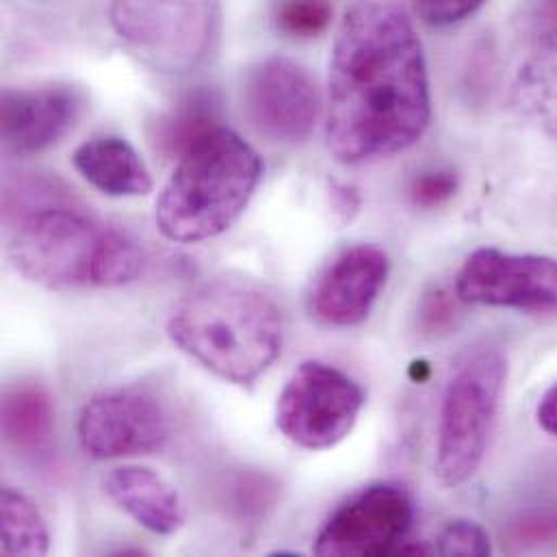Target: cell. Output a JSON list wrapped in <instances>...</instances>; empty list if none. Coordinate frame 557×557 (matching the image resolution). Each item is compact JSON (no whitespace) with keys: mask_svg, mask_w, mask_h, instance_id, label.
I'll use <instances>...</instances> for the list:
<instances>
[{"mask_svg":"<svg viewBox=\"0 0 557 557\" xmlns=\"http://www.w3.org/2000/svg\"><path fill=\"white\" fill-rule=\"evenodd\" d=\"M432 120L423 44L391 0H360L343 17L327 76L325 144L362 165L414 146Z\"/></svg>","mask_w":557,"mask_h":557,"instance_id":"cell-1","label":"cell"},{"mask_svg":"<svg viewBox=\"0 0 557 557\" xmlns=\"http://www.w3.org/2000/svg\"><path fill=\"white\" fill-rule=\"evenodd\" d=\"M168 334L213 375L252 386L282 351V312L259 282L215 276L194 286L174 306Z\"/></svg>","mask_w":557,"mask_h":557,"instance_id":"cell-2","label":"cell"},{"mask_svg":"<svg viewBox=\"0 0 557 557\" xmlns=\"http://www.w3.org/2000/svg\"><path fill=\"white\" fill-rule=\"evenodd\" d=\"M13 268L46 288H115L144 274L146 255L128 235L87 218L76 202L35 211L13 224Z\"/></svg>","mask_w":557,"mask_h":557,"instance_id":"cell-3","label":"cell"},{"mask_svg":"<svg viewBox=\"0 0 557 557\" xmlns=\"http://www.w3.org/2000/svg\"><path fill=\"white\" fill-rule=\"evenodd\" d=\"M261 178L259 152L222 126L178 159L157 202V226L176 244L220 237L246 213Z\"/></svg>","mask_w":557,"mask_h":557,"instance_id":"cell-4","label":"cell"},{"mask_svg":"<svg viewBox=\"0 0 557 557\" xmlns=\"http://www.w3.org/2000/svg\"><path fill=\"white\" fill-rule=\"evenodd\" d=\"M508 360L497 345L473 343L458 354L443 393L434 475L445 488L467 484L484 462L499 412Z\"/></svg>","mask_w":557,"mask_h":557,"instance_id":"cell-5","label":"cell"},{"mask_svg":"<svg viewBox=\"0 0 557 557\" xmlns=\"http://www.w3.org/2000/svg\"><path fill=\"white\" fill-rule=\"evenodd\" d=\"M364 401V391L351 375L327 362L306 360L280 393L276 425L301 449H332L349 436Z\"/></svg>","mask_w":557,"mask_h":557,"instance_id":"cell-6","label":"cell"},{"mask_svg":"<svg viewBox=\"0 0 557 557\" xmlns=\"http://www.w3.org/2000/svg\"><path fill=\"white\" fill-rule=\"evenodd\" d=\"M111 24L144 61L172 74L191 70L211 39L207 0H113Z\"/></svg>","mask_w":557,"mask_h":557,"instance_id":"cell-7","label":"cell"},{"mask_svg":"<svg viewBox=\"0 0 557 557\" xmlns=\"http://www.w3.org/2000/svg\"><path fill=\"white\" fill-rule=\"evenodd\" d=\"M414 502L399 482H375L343 502L321 525L312 552L323 557L401 556Z\"/></svg>","mask_w":557,"mask_h":557,"instance_id":"cell-8","label":"cell"},{"mask_svg":"<svg viewBox=\"0 0 557 557\" xmlns=\"http://www.w3.org/2000/svg\"><path fill=\"white\" fill-rule=\"evenodd\" d=\"M170 419L161 401L139 388L94 395L78 419V441L96 460L146 456L170 441Z\"/></svg>","mask_w":557,"mask_h":557,"instance_id":"cell-9","label":"cell"},{"mask_svg":"<svg viewBox=\"0 0 557 557\" xmlns=\"http://www.w3.org/2000/svg\"><path fill=\"white\" fill-rule=\"evenodd\" d=\"M456 295L462 304L473 306L557 312V261L480 248L460 268Z\"/></svg>","mask_w":557,"mask_h":557,"instance_id":"cell-10","label":"cell"},{"mask_svg":"<svg viewBox=\"0 0 557 557\" xmlns=\"http://www.w3.org/2000/svg\"><path fill=\"white\" fill-rule=\"evenodd\" d=\"M250 126L272 144L293 146L310 137L321 100L312 76L286 57L252 65L242 87Z\"/></svg>","mask_w":557,"mask_h":557,"instance_id":"cell-11","label":"cell"},{"mask_svg":"<svg viewBox=\"0 0 557 557\" xmlns=\"http://www.w3.org/2000/svg\"><path fill=\"white\" fill-rule=\"evenodd\" d=\"M391 261L375 246H351L336 255L312 280L306 308L327 327L360 325L386 286Z\"/></svg>","mask_w":557,"mask_h":557,"instance_id":"cell-12","label":"cell"},{"mask_svg":"<svg viewBox=\"0 0 557 557\" xmlns=\"http://www.w3.org/2000/svg\"><path fill=\"white\" fill-rule=\"evenodd\" d=\"M83 109V94L67 85L7 87L0 98L2 150L13 157H30L52 148L74 128Z\"/></svg>","mask_w":557,"mask_h":557,"instance_id":"cell-13","label":"cell"},{"mask_svg":"<svg viewBox=\"0 0 557 557\" xmlns=\"http://www.w3.org/2000/svg\"><path fill=\"white\" fill-rule=\"evenodd\" d=\"M109 499L135 523L157 536H174L185 525V506L178 491L157 471L139 465L111 469L104 480Z\"/></svg>","mask_w":557,"mask_h":557,"instance_id":"cell-14","label":"cell"},{"mask_svg":"<svg viewBox=\"0 0 557 557\" xmlns=\"http://www.w3.org/2000/svg\"><path fill=\"white\" fill-rule=\"evenodd\" d=\"M74 170L98 191L113 198H135L152 191L150 170L122 137L102 135L81 144L72 154Z\"/></svg>","mask_w":557,"mask_h":557,"instance_id":"cell-15","label":"cell"},{"mask_svg":"<svg viewBox=\"0 0 557 557\" xmlns=\"http://www.w3.org/2000/svg\"><path fill=\"white\" fill-rule=\"evenodd\" d=\"M57 412L52 395L39 382H15L2 393L4 443L26 458H44L52 451Z\"/></svg>","mask_w":557,"mask_h":557,"instance_id":"cell-16","label":"cell"},{"mask_svg":"<svg viewBox=\"0 0 557 557\" xmlns=\"http://www.w3.org/2000/svg\"><path fill=\"white\" fill-rule=\"evenodd\" d=\"M220 117L222 107L218 94L200 87L152 122L150 144L163 159H181L207 135L222 128Z\"/></svg>","mask_w":557,"mask_h":557,"instance_id":"cell-17","label":"cell"},{"mask_svg":"<svg viewBox=\"0 0 557 557\" xmlns=\"http://www.w3.org/2000/svg\"><path fill=\"white\" fill-rule=\"evenodd\" d=\"M515 102L530 120L557 137V30L541 37L519 67Z\"/></svg>","mask_w":557,"mask_h":557,"instance_id":"cell-18","label":"cell"},{"mask_svg":"<svg viewBox=\"0 0 557 557\" xmlns=\"http://www.w3.org/2000/svg\"><path fill=\"white\" fill-rule=\"evenodd\" d=\"M0 532L2 556L39 557L50 552L48 528L37 506L11 488L0 495Z\"/></svg>","mask_w":557,"mask_h":557,"instance_id":"cell-19","label":"cell"},{"mask_svg":"<svg viewBox=\"0 0 557 557\" xmlns=\"http://www.w3.org/2000/svg\"><path fill=\"white\" fill-rule=\"evenodd\" d=\"M76 202L67 189L54 178L26 176L7 183L4 187V222L15 224L17 220L57 205Z\"/></svg>","mask_w":557,"mask_h":557,"instance_id":"cell-20","label":"cell"},{"mask_svg":"<svg viewBox=\"0 0 557 557\" xmlns=\"http://www.w3.org/2000/svg\"><path fill=\"white\" fill-rule=\"evenodd\" d=\"M274 22L288 37H317L332 22L330 0H276Z\"/></svg>","mask_w":557,"mask_h":557,"instance_id":"cell-21","label":"cell"},{"mask_svg":"<svg viewBox=\"0 0 557 557\" xmlns=\"http://www.w3.org/2000/svg\"><path fill=\"white\" fill-rule=\"evenodd\" d=\"M434 552L447 557H484L493 554V543L480 523L456 519L441 530Z\"/></svg>","mask_w":557,"mask_h":557,"instance_id":"cell-22","label":"cell"},{"mask_svg":"<svg viewBox=\"0 0 557 557\" xmlns=\"http://www.w3.org/2000/svg\"><path fill=\"white\" fill-rule=\"evenodd\" d=\"M460 181L454 170H432L417 176L410 185V200L419 209H438L458 194Z\"/></svg>","mask_w":557,"mask_h":557,"instance_id":"cell-23","label":"cell"},{"mask_svg":"<svg viewBox=\"0 0 557 557\" xmlns=\"http://www.w3.org/2000/svg\"><path fill=\"white\" fill-rule=\"evenodd\" d=\"M458 301L460 297L441 286L430 288L419 306V321L423 332L443 334L458 323Z\"/></svg>","mask_w":557,"mask_h":557,"instance_id":"cell-24","label":"cell"},{"mask_svg":"<svg viewBox=\"0 0 557 557\" xmlns=\"http://www.w3.org/2000/svg\"><path fill=\"white\" fill-rule=\"evenodd\" d=\"M486 0H408L412 13L430 26H451L473 15Z\"/></svg>","mask_w":557,"mask_h":557,"instance_id":"cell-25","label":"cell"},{"mask_svg":"<svg viewBox=\"0 0 557 557\" xmlns=\"http://www.w3.org/2000/svg\"><path fill=\"white\" fill-rule=\"evenodd\" d=\"M536 419L539 425L557 436V382L547 388V393L543 395L539 408H536Z\"/></svg>","mask_w":557,"mask_h":557,"instance_id":"cell-26","label":"cell"},{"mask_svg":"<svg viewBox=\"0 0 557 557\" xmlns=\"http://www.w3.org/2000/svg\"><path fill=\"white\" fill-rule=\"evenodd\" d=\"M521 534L528 536L525 541H543L545 536L554 539V536H557V521L556 519H543L541 523L532 521Z\"/></svg>","mask_w":557,"mask_h":557,"instance_id":"cell-27","label":"cell"}]
</instances>
